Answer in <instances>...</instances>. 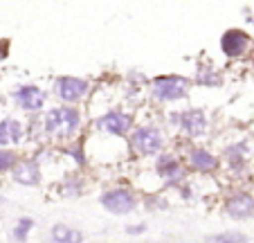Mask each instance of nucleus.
I'll return each mask as SVG.
<instances>
[{"label":"nucleus","mask_w":254,"mask_h":243,"mask_svg":"<svg viewBox=\"0 0 254 243\" xmlns=\"http://www.w3.org/2000/svg\"><path fill=\"white\" fill-rule=\"evenodd\" d=\"M81 129V113L77 106H54L43 117V131L57 142H70Z\"/></svg>","instance_id":"obj_1"},{"label":"nucleus","mask_w":254,"mask_h":243,"mask_svg":"<svg viewBox=\"0 0 254 243\" xmlns=\"http://www.w3.org/2000/svg\"><path fill=\"white\" fill-rule=\"evenodd\" d=\"M128 149L142 158L160 156L164 149V133L155 124L137 126L128 133Z\"/></svg>","instance_id":"obj_2"},{"label":"nucleus","mask_w":254,"mask_h":243,"mask_svg":"<svg viewBox=\"0 0 254 243\" xmlns=\"http://www.w3.org/2000/svg\"><path fill=\"white\" fill-rule=\"evenodd\" d=\"M193 81L183 75H160L151 81V92L158 101H178L189 95Z\"/></svg>","instance_id":"obj_3"},{"label":"nucleus","mask_w":254,"mask_h":243,"mask_svg":"<svg viewBox=\"0 0 254 243\" xmlns=\"http://www.w3.org/2000/svg\"><path fill=\"white\" fill-rule=\"evenodd\" d=\"M99 203L106 212H111L115 216H126L133 214L139 207V198L133 189H126V187H115V189H108L99 196Z\"/></svg>","instance_id":"obj_4"},{"label":"nucleus","mask_w":254,"mask_h":243,"mask_svg":"<svg viewBox=\"0 0 254 243\" xmlns=\"http://www.w3.org/2000/svg\"><path fill=\"white\" fill-rule=\"evenodd\" d=\"M54 90H57L59 99H61L65 106H74L77 101H81L83 97L88 95L90 83H88L86 79H81V77L61 75V77H57V81H54Z\"/></svg>","instance_id":"obj_5"},{"label":"nucleus","mask_w":254,"mask_h":243,"mask_svg":"<svg viewBox=\"0 0 254 243\" xmlns=\"http://www.w3.org/2000/svg\"><path fill=\"white\" fill-rule=\"evenodd\" d=\"M95 126L101 133L122 138V135H128L130 131H133V115L126 113V110H120V108L106 110L101 117L95 119Z\"/></svg>","instance_id":"obj_6"},{"label":"nucleus","mask_w":254,"mask_h":243,"mask_svg":"<svg viewBox=\"0 0 254 243\" xmlns=\"http://www.w3.org/2000/svg\"><path fill=\"white\" fill-rule=\"evenodd\" d=\"M155 171L164 182V187H178L187 178V169L176 153H160L155 160Z\"/></svg>","instance_id":"obj_7"},{"label":"nucleus","mask_w":254,"mask_h":243,"mask_svg":"<svg viewBox=\"0 0 254 243\" xmlns=\"http://www.w3.org/2000/svg\"><path fill=\"white\" fill-rule=\"evenodd\" d=\"M178 126L187 138L196 140L202 138L207 133V126H209V119H207V113L202 108H185L183 113H178Z\"/></svg>","instance_id":"obj_8"},{"label":"nucleus","mask_w":254,"mask_h":243,"mask_svg":"<svg viewBox=\"0 0 254 243\" xmlns=\"http://www.w3.org/2000/svg\"><path fill=\"white\" fill-rule=\"evenodd\" d=\"M223 210H225V214L230 216V219L245 221V219H250V216H254V196L243 189L232 191L225 198V203H223Z\"/></svg>","instance_id":"obj_9"},{"label":"nucleus","mask_w":254,"mask_h":243,"mask_svg":"<svg viewBox=\"0 0 254 243\" xmlns=\"http://www.w3.org/2000/svg\"><path fill=\"white\" fill-rule=\"evenodd\" d=\"M41 164L36 158H20L11 169V180L23 187H36L41 182Z\"/></svg>","instance_id":"obj_10"},{"label":"nucleus","mask_w":254,"mask_h":243,"mask_svg":"<svg viewBox=\"0 0 254 243\" xmlns=\"http://www.w3.org/2000/svg\"><path fill=\"white\" fill-rule=\"evenodd\" d=\"M187 162L189 169L198 173H216L221 169V160L216 153H211L209 149L205 147H191L187 153Z\"/></svg>","instance_id":"obj_11"},{"label":"nucleus","mask_w":254,"mask_h":243,"mask_svg":"<svg viewBox=\"0 0 254 243\" xmlns=\"http://www.w3.org/2000/svg\"><path fill=\"white\" fill-rule=\"evenodd\" d=\"M14 101L18 108L27 110V113H36L45 106V90L34 86V83H25L14 90Z\"/></svg>","instance_id":"obj_12"},{"label":"nucleus","mask_w":254,"mask_h":243,"mask_svg":"<svg viewBox=\"0 0 254 243\" xmlns=\"http://www.w3.org/2000/svg\"><path fill=\"white\" fill-rule=\"evenodd\" d=\"M250 48V36L243 29H227L221 36V52L230 59L243 57Z\"/></svg>","instance_id":"obj_13"},{"label":"nucleus","mask_w":254,"mask_h":243,"mask_svg":"<svg viewBox=\"0 0 254 243\" xmlns=\"http://www.w3.org/2000/svg\"><path fill=\"white\" fill-rule=\"evenodd\" d=\"M25 138V126L20 119L5 117L0 119V149H7L11 144H20Z\"/></svg>","instance_id":"obj_14"},{"label":"nucleus","mask_w":254,"mask_h":243,"mask_svg":"<svg viewBox=\"0 0 254 243\" xmlns=\"http://www.w3.org/2000/svg\"><path fill=\"white\" fill-rule=\"evenodd\" d=\"M223 158H225V162L230 164L232 171L241 173L245 169V162H248V144L245 142L230 144V147H225V151H223Z\"/></svg>","instance_id":"obj_15"},{"label":"nucleus","mask_w":254,"mask_h":243,"mask_svg":"<svg viewBox=\"0 0 254 243\" xmlns=\"http://www.w3.org/2000/svg\"><path fill=\"white\" fill-rule=\"evenodd\" d=\"M50 239L54 243H83V232L65 223H54L50 230Z\"/></svg>","instance_id":"obj_16"},{"label":"nucleus","mask_w":254,"mask_h":243,"mask_svg":"<svg viewBox=\"0 0 254 243\" xmlns=\"http://www.w3.org/2000/svg\"><path fill=\"white\" fill-rule=\"evenodd\" d=\"M191 81L196 86L216 88V86H223V75L211 66H198V75H196V79H191Z\"/></svg>","instance_id":"obj_17"},{"label":"nucleus","mask_w":254,"mask_h":243,"mask_svg":"<svg viewBox=\"0 0 254 243\" xmlns=\"http://www.w3.org/2000/svg\"><path fill=\"white\" fill-rule=\"evenodd\" d=\"M205 243H250V239L239 230H227V232H214L207 234Z\"/></svg>","instance_id":"obj_18"},{"label":"nucleus","mask_w":254,"mask_h":243,"mask_svg":"<svg viewBox=\"0 0 254 243\" xmlns=\"http://www.w3.org/2000/svg\"><path fill=\"white\" fill-rule=\"evenodd\" d=\"M18 160H20V156L14 149H0V173H9Z\"/></svg>","instance_id":"obj_19"},{"label":"nucleus","mask_w":254,"mask_h":243,"mask_svg":"<svg viewBox=\"0 0 254 243\" xmlns=\"http://www.w3.org/2000/svg\"><path fill=\"white\" fill-rule=\"evenodd\" d=\"M65 196H81L83 194V180L79 176H67L61 185Z\"/></svg>","instance_id":"obj_20"},{"label":"nucleus","mask_w":254,"mask_h":243,"mask_svg":"<svg viewBox=\"0 0 254 243\" xmlns=\"http://www.w3.org/2000/svg\"><path fill=\"white\" fill-rule=\"evenodd\" d=\"M32 228H34V221L29 219V216H23V219L16 223V228H14V239L16 241H20V243H25L27 241V237H29V232H32Z\"/></svg>","instance_id":"obj_21"},{"label":"nucleus","mask_w":254,"mask_h":243,"mask_svg":"<svg viewBox=\"0 0 254 243\" xmlns=\"http://www.w3.org/2000/svg\"><path fill=\"white\" fill-rule=\"evenodd\" d=\"M144 232H146V223H135L126 228V234H130V237H137V234H144Z\"/></svg>","instance_id":"obj_22"},{"label":"nucleus","mask_w":254,"mask_h":243,"mask_svg":"<svg viewBox=\"0 0 254 243\" xmlns=\"http://www.w3.org/2000/svg\"><path fill=\"white\" fill-rule=\"evenodd\" d=\"M72 158H77V162H79V164H86V158H83V149H81V142H79L77 144V149H74V147H72Z\"/></svg>","instance_id":"obj_23"},{"label":"nucleus","mask_w":254,"mask_h":243,"mask_svg":"<svg viewBox=\"0 0 254 243\" xmlns=\"http://www.w3.org/2000/svg\"><path fill=\"white\" fill-rule=\"evenodd\" d=\"M0 205H2V198H0Z\"/></svg>","instance_id":"obj_24"}]
</instances>
